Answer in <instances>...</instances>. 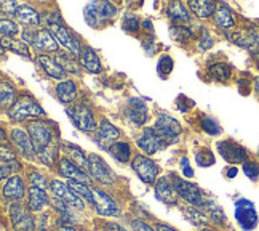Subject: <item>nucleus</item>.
<instances>
[{"mask_svg": "<svg viewBox=\"0 0 259 231\" xmlns=\"http://www.w3.org/2000/svg\"><path fill=\"white\" fill-rule=\"evenodd\" d=\"M23 40L29 42L42 52H58V42L48 29H35V31H24Z\"/></svg>", "mask_w": 259, "mask_h": 231, "instance_id": "0eeeda50", "label": "nucleus"}, {"mask_svg": "<svg viewBox=\"0 0 259 231\" xmlns=\"http://www.w3.org/2000/svg\"><path fill=\"white\" fill-rule=\"evenodd\" d=\"M88 175L98 183L103 185L114 183V174L103 160V157H99L98 154H88Z\"/></svg>", "mask_w": 259, "mask_h": 231, "instance_id": "1a4fd4ad", "label": "nucleus"}, {"mask_svg": "<svg viewBox=\"0 0 259 231\" xmlns=\"http://www.w3.org/2000/svg\"><path fill=\"white\" fill-rule=\"evenodd\" d=\"M107 151L111 153L118 162H128L130 157H132V149H130V145L125 142L120 143H112L107 148Z\"/></svg>", "mask_w": 259, "mask_h": 231, "instance_id": "c9c22d12", "label": "nucleus"}, {"mask_svg": "<svg viewBox=\"0 0 259 231\" xmlns=\"http://www.w3.org/2000/svg\"><path fill=\"white\" fill-rule=\"evenodd\" d=\"M8 116L15 122H23L27 117H44L45 111L31 95H21L16 103L8 109Z\"/></svg>", "mask_w": 259, "mask_h": 231, "instance_id": "7ed1b4c3", "label": "nucleus"}, {"mask_svg": "<svg viewBox=\"0 0 259 231\" xmlns=\"http://www.w3.org/2000/svg\"><path fill=\"white\" fill-rule=\"evenodd\" d=\"M61 231H75L72 228V225H67V226H61Z\"/></svg>", "mask_w": 259, "mask_h": 231, "instance_id": "bf43d9fd", "label": "nucleus"}, {"mask_svg": "<svg viewBox=\"0 0 259 231\" xmlns=\"http://www.w3.org/2000/svg\"><path fill=\"white\" fill-rule=\"evenodd\" d=\"M195 159H197V164L200 167H210L214 164V156L210 149H206V148H202L200 151L197 153Z\"/></svg>", "mask_w": 259, "mask_h": 231, "instance_id": "ea45409f", "label": "nucleus"}, {"mask_svg": "<svg viewBox=\"0 0 259 231\" xmlns=\"http://www.w3.org/2000/svg\"><path fill=\"white\" fill-rule=\"evenodd\" d=\"M152 128L163 140H173V138L181 135V132H183V128H181V125H179L178 120L171 116H166V114L158 116Z\"/></svg>", "mask_w": 259, "mask_h": 231, "instance_id": "2eb2a0df", "label": "nucleus"}, {"mask_svg": "<svg viewBox=\"0 0 259 231\" xmlns=\"http://www.w3.org/2000/svg\"><path fill=\"white\" fill-rule=\"evenodd\" d=\"M19 23L26 26H38L40 24V15H38L32 7L29 5H19L18 12L15 15Z\"/></svg>", "mask_w": 259, "mask_h": 231, "instance_id": "c756f323", "label": "nucleus"}, {"mask_svg": "<svg viewBox=\"0 0 259 231\" xmlns=\"http://www.w3.org/2000/svg\"><path fill=\"white\" fill-rule=\"evenodd\" d=\"M2 162H8V164L18 162L15 153H13L12 149H10L7 145H2Z\"/></svg>", "mask_w": 259, "mask_h": 231, "instance_id": "8fccbe9b", "label": "nucleus"}, {"mask_svg": "<svg viewBox=\"0 0 259 231\" xmlns=\"http://www.w3.org/2000/svg\"><path fill=\"white\" fill-rule=\"evenodd\" d=\"M115 15H117V7L111 2H92L83 10L85 21L92 27H101Z\"/></svg>", "mask_w": 259, "mask_h": 231, "instance_id": "f03ea898", "label": "nucleus"}, {"mask_svg": "<svg viewBox=\"0 0 259 231\" xmlns=\"http://www.w3.org/2000/svg\"><path fill=\"white\" fill-rule=\"evenodd\" d=\"M155 196L160 203H163L166 206H175L179 197L173 183L166 177L158 178L155 182Z\"/></svg>", "mask_w": 259, "mask_h": 231, "instance_id": "aec40b11", "label": "nucleus"}, {"mask_svg": "<svg viewBox=\"0 0 259 231\" xmlns=\"http://www.w3.org/2000/svg\"><path fill=\"white\" fill-rule=\"evenodd\" d=\"M157 231H178L171 226H168V225H162V223H158L157 225Z\"/></svg>", "mask_w": 259, "mask_h": 231, "instance_id": "6e6d98bb", "label": "nucleus"}, {"mask_svg": "<svg viewBox=\"0 0 259 231\" xmlns=\"http://www.w3.org/2000/svg\"><path fill=\"white\" fill-rule=\"evenodd\" d=\"M235 218H237L238 225H240L245 231L254 229L256 225H257V214H256L254 204L250 203V201H246V199L237 201V204H235Z\"/></svg>", "mask_w": 259, "mask_h": 231, "instance_id": "9b49d317", "label": "nucleus"}, {"mask_svg": "<svg viewBox=\"0 0 259 231\" xmlns=\"http://www.w3.org/2000/svg\"><path fill=\"white\" fill-rule=\"evenodd\" d=\"M58 172L63 177L69 178V180H75V182H82L85 185H88L92 182V177H90L87 172L78 169L75 164H72L67 157H63L58 160Z\"/></svg>", "mask_w": 259, "mask_h": 231, "instance_id": "6ab92c4d", "label": "nucleus"}, {"mask_svg": "<svg viewBox=\"0 0 259 231\" xmlns=\"http://www.w3.org/2000/svg\"><path fill=\"white\" fill-rule=\"evenodd\" d=\"M125 116L130 122L136 125H143L147 120V106L141 98H130L126 108H125Z\"/></svg>", "mask_w": 259, "mask_h": 231, "instance_id": "a211bd4d", "label": "nucleus"}, {"mask_svg": "<svg viewBox=\"0 0 259 231\" xmlns=\"http://www.w3.org/2000/svg\"><path fill=\"white\" fill-rule=\"evenodd\" d=\"M203 231H213V229H210V228H205Z\"/></svg>", "mask_w": 259, "mask_h": 231, "instance_id": "680f3d73", "label": "nucleus"}, {"mask_svg": "<svg viewBox=\"0 0 259 231\" xmlns=\"http://www.w3.org/2000/svg\"><path fill=\"white\" fill-rule=\"evenodd\" d=\"M256 59H257V61H259V53H256Z\"/></svg>", "mask_w": 259, "mask_h": 231, "instance_id": "e2e57ef3", "label": "nucleus"}, {"mask_svg": "<svg viewBox=\"0 0 259 231\" xmlns=\"http://www.w3.org/2000/svg\"><path fill=\"white\" fill-rule=\"evenodd\" d=\"M171 36L176 40H179V42H186V40H189L192 37V31L186 26H175L171 29Z\"/></svg>", "mask_w": 259, "mask_h": 231, "instance_id": "c03bdc74", "label": "nucleus"}, {"mask_svg": "<svg viewBox=\"0 0 259 231\" xmlns=\"http://www.w3.org/2000/svg\"><path fill=\"white\" fill-rule=\"evenodd\" d=\"M26 194V188L24 182L19 175L10 177L5 185H4V197L8 201H13V203H19Z\"/></svg>", "mask_w": 259, "mask_h": 231, "instance_id": "4be33fe9", "label": "nucleus"}, {"mask_svg": "<svg viewBox=\"0 0 259 231\" xmlns=\"http://www.w3.org/2000/svg\"><path fill=\"white\" fill-rule=\"evenodd\" d=\"M98 137L101 142H106L107 148H109L112 145V142H115V140L120 137V130H118L114 124L109 122L107 119H103L101 122H99V127H98Z\"/></svg>", "mask_w": 259, "mask_h": 231, "instance_id": "bb28decb", "label": "nucleus"}, {"mask_svg": "<svg viewBox=\"0 0 259 231\" xmlns=\"http://www.w3.org/2000/svg\"><path fill=\"white\" fill-rule=\"evenodd\" d=\"M67 185L74 189L75 194L80 199H85L88 204H93V189H90L88 185H85L82 182H75V180H69Z\"/></svg>", "mask_w": 259, "mask_h": 231, "instance_id": "4c0bfd02", "label": "nucleus"}, {"mask_svg": "<svg viewBox=\"0 0 259 231\" xmlns=\"http://www.w3.org/2000/svg\"><path fill=\"white\" fill-rule=\"evenodd\" d=\"M78 63L83 69H87L88 73L92 74H99L103 71V64H101V59L96 55V52L92 48V47H82L80 48V53H78Z\"/></svg>", "mask_w": 259, "mask_h": 231, "instance_id": "412c9836", "label": "nucleus"}, {"mask_svg": "<svg viewBox=\"0 0 259 231\" xmlns=\"http://www.w3.org/2000/svg\"><path fill=\"white\" fill-rule=\"evenodd\" d=\"M63 149L67 154V159L71 160L72 164H75L78 169L88 174V157L85 156V153L80 148H77L75 145H71V143H64Z\"/></svg>", "mask_w": 259, "mask_h": 231, "instance_id": "b1692460", "label": "nucleus"}, {"mask_svg": "<svg viewBox=\"0 0 259 231\" xmlns=\"http://www.w3.org/2000/svg\"><path fill=\"white\" fill-rule=\"evenodd\" d=\"M8 215H10V220H12L15 231H34L35 229L34 218L23 204L13 203L8 209Z\"/></svg>", "mask_w": 259, "mask_h": 231, "instance_id": "9d476101", "label": "nucleus"}, {"mask_svg": "<svg viewBox=\"0 0 259 231\" xmlns=\"http://www.w3.org/2000/svg\"><path fill=\"white\" fill-rule=\"evenodd\" d=\"M27 134H29V137H31L32 143H34V146L37 149V153L44 151L45 148H48L55 142L52 128H50L48 122H45V120L35 119V120H32V122H29Z\"/></svg>", "mask_w": 259, "mask_h": 231, "instance_id": "20e7f679", "label": "nucleus"}, {"mask_svg": "<svg viewBox=\"0 0 259 231\" xmlns=\"http://www.w3.org/2000/svg\"><path fill=\"white\" fill-rule=\"evenodd\" d=\"M67 116L71 117L74 125L82 132H95L96 130L95 116L92 109L85 105H72L71 108H67Z\"/></svg>", "mask_w": 259, "mask_h": 231, "instance_id": "423d86ee", "label": "nucleus"}, {"mask_svg": "<svg viewBox=\"0 0 259 231\" xmlns=\"http://www.w3.org/2000/svg\"><path fill=\"white\" fill-rule=\"evenodd\" d=\"M93 206L96 209V212L99 215H106V217H117L120 214V209H118L117 203L111 194H107L103 189H93Z\"/></svg>", "mask_w": 259, "mask_h": 231, "instance_id": "f8f14e48", "label": "nucleus"}, {"mask_svg": "<svg viewBox=\"0 0 259 231\" xmlns=\"http://www.w3.org/2000/svg\"><path fill=\"white\" fill-rule=\"evenodd\" d=\"M55 59L66 73H72V74L80 73V68H78L80 63H77V59L74 58V55L71 52H59V53H56Z\"/></svg>", "mask_w": 259, "mask_h": 231, "instance_id": "473e14b6", "label": "nucleus"}, {"mask_svg": "<svg viewBox=\"0 0 259 231\" xmlns=\"http://www.w3.org/2000/svg\"><path fill=\"white\" fill-rule=\"evenodd\" d=\"M187 5L197 18H210L216 12V5L208 0H191Z\"/></svg>", "mask_w": 259, "mask_h": 231, "instance_id": "2f4dec72", "label": "nucleus"}, {"mask_svg": "<svg viewBox=\"0 0 259 231\" xmlns=\"http://www.w3.org/2000/svg\"><path fill=\"white\" fill-rule=\"evenodd\" d=\"M214 23L221 27V29H231L235 26V19L232 16V12L229 10L227 5L224 4H219L216 7V12H214Z\"/></svg>", "mask_w": 259, "mask_h": 231, "instance_id": "c85d7f7f", "label": "nucleus"}, {"mask_svg": "<svg viewBox=\"0 0 259 231\" xmlns=\"http://www.w3.org/2000/svg\"><path fill=\"white\" fill-rule=\"evenodd\" d=\"M132 226H133L135 231H157V229H154L152 226H149L147 223L141 222V220H133V222H132Z\"/></svg>", "mask_w": 259, "mask_h": 231, "instance_id": "5fc2aeb1", "label": "nucleus"}, {"mask_svg": "<svg viewBox=\"0 0 259 231\" xmlns=\"http://www.w3.org/2000/svg\"><path fill=\"white\" fill-rule=\"evenodd\" d=\"M37 63L40 64V68L44 69V71L50 76V77H53V79H58V80H61L63 82V79H66V71L58 64L56 59L53 58H50L47 55H38L37 56Z\"/></svg>", "mask_w": 259, "mask_h": 231, "instance_id": "5701e85b", "label": "nucleus"}, {"mask_svg": "<svg viewBox=\"0 0 259 231\" xmlns=\"http://www.w3.org/2000/svg\"><path fill=\"white\" fill-rule=\"evenodd\" d=\"M198 209H202L203 212H205V215H206L208 218H211L213 222H216V223H223L224 220H226L223 209L219 207L218 204L211 203L210 199H205V203H203L200 207H198Z\"/></svg>", "mask_w": 259, "mask_h": 231, "instance_id": "f704fd0d", "label": "nucleus"}, {"mask_svg": "<svg viewBox=\"0 0 259 231\" xmlns=\"http://www.w3.org/2000/svg\"><path fill=\"white\" fill-rule=\"evenodd\" d=\"M2 45H4V50H10V52H13L26 59L31 58V55H29V47L24 40H16L13 37L2 36Z\"/></svg>", "mask_w": 259, "mask_h": 231, "instance_id": "7c9ffc66", "label": "nucleus"}, {"mask_svg": "<svg viewBox=\"0 0 259 231\" xmlns=\"http://www.w3.org/2000/svg\"><path fill=\"white\" fill-rule=\"evenodd\" d=\"M243 172L248 178L256 180L259 177V164L254 162V160H246L243 164Z\"/></svg>", "mask_w": 259, "mask_h": 231, "instance_id": "a18cd8bd", "label": "nucleus"}, {"mask_svg": "<svg viewBox=\"0 0 259 231\" xmlns=\"http://www.w3.org/2000/svg\"><path fill=\"white\" fill-rule=\"evenodd\" d=\"M208 74H210L214 80L219 82H226V80L231 79V68L226 63H213L208 68Z\"/></svg>", "mask_w": 259, "mask_h": 231, "instance_id": "e433bc0d", "label": "nucleus"}, {"mask_svg": "<svg viewBox=\"0 0 259 231\" xmlns=\"http://www.w3.org/2000/svg\"><path fill=\"white\" fill-rule=\"evenodd\" d=\"M0 26H2V36H7V37H13L19 32V27L15 21L12 19H7V18H2V21H0Z\"/></svg>", "mask_w": 259, "mask_h": 231, "instance_id": "37998d69", "label": "nucleus"}, {"mask_svg": "<svg viewBox=\"0 0 259 231\" xmlns=\"http://www.w3.org/2000/svg\"><path fill=\"white\" fill-rule=\"evenodd\" d=\"M200 48L202 50H208V48H211L213 47V39H211V36L208 34V32H203V36L200 37Z\"/></svg>", "mask_w": 259, "mask_h": 231, "instance_id": "864d4df0", "label": "nucleus"}, {"mask_svg": "<svg viewBox=\"0 0 259 231\" xmlns=\"http://www.w3.org/2000/svg\"><path fill=\"white\" fill-rule=\"evenodd\" d=\"M171 183L175 186V189L178 191V196L183 197L184 201H187L189 204H192L195 207H200L205 203V196L202 193V189L198 188L195 183L192 182H186V180L179 178L176 175L171 177Z\"/></svg>", "mask_w": 259, "mask_h": 231, "instance_id": "39448f33", "label": "nucleus"}, {"mask_svg": "<svg viewBox=\"0 0 259 231\" xmlns=\"http://www.w3.org/2000/svg\"><path fill=\"white\" fill-rule=\"evenodd\" d=\"M50 189H52V193L55 194V197L59 199V201H63L64 204L72 206L75 209H83V199L78 197L74 189L69 185L59 182V180H53V182L50 183Z\"/></svg>", "mask_w": 259, "mask_h": 231, "instance_id": "ddd939ff", "label": "nucleus"}, {"mask_svg": "<svg viewBox=\"0 0 259 231\" xmlns=\"http://www.w3.org/2000/svg\"><path fill=\"white\" fill-rule=\"evenodd\" d=\"M29 180H31V183L32 186L35 188H40V189H45L48 188V182H47V178L40 174V172H32L31 175H29Z\"/></svg>", "mask_w": 259, "mask_h": 231, "instance_id": "49530a36", "label": "nucleus"}, {"mask_svg": "<svg viewBox=\"0 0 259 231\" xmlns=\"http://www.w3.org/2000/svg\"><path fill=\"white\" fill-rule=\"evenodd\" d=\"M56 96L61 103L69 105L77 98V85L74 80H63L56 85Z\"/></svg>", "mask_w": 259, "mask_h": 231, "instance_id": "393cba45", "label": "nucleus"}, {"mask_svg": "<svg viewBox=\"0 0 259 231\" xmlns=\"http://www.w3.org/2000/svg\"><path fill=\"white\" fill-rule=\"evenodd\" d=\"M165 140L158 135L154 128H146L143 135L136 140V145L139 149H143V151L149 156L155 154L157 151H160L162 148H165Z\"/></svg>", "mask_w": 259, "mask_h": 231, "instance_id": "dca6fc26", "label": "nucleus"}, {"mask_svg": "<svg viewBox=\"0 0 259 231\" xmlns=\"http://www.w3.org/2000/svg\"><path fill=\"white\" fill-rule=\"evenodd\" d=\"M202 128L210 135H219V134H221V127H219V124L213 117H208V116H205L202 119Z\"/></svg>", "mask_w": 259, "mask_h": 231, "instance_id": "79ce46f5", "label": "nucleus"}, {"mask_svg": "<svg viewBox=\"0 0 259 231\" xmlns=\"http://www.w3.org/2000/svg\"><path fill=\"white\" fill-rule=\"evenodd\" d=\"M47 204H48V196L44 189L32 186L27 191V207H29V210L38 212V210H42Z\"/></svg>", "mask_w": 259, "mask_h": 231, "instance_id": "a878e982", "label": "nucleus"}, {"mask_svg": "<svg viewBox=\"0 0 259 231\" xmlns=\"http://www.w3.org/2000/svg\"><path fill=\"white\" fill-rule=\"evenodd\" d=\"M2 13H10V15H16V12H18V8H19V5L16 4V2H2Z\"/></svg>", "mask_w": 259, "mask_h": 231, "instance_id": "603ef678", "label": "nucleus"}, {"mask_svg": "<svg viewBox=\"0 0 259 231\" xmlns=\"http://www.w3.org/2000/svg\"><path fill=\"white\" fill-rule=\"evenodd\" d=\"M166 15L176 24H186V23H189V18H191V16H189L187 7L184 4H181V2H171V4H168Z\"/></svg>", "mask_w": 259, "mask_h": 231, "instance_id": "cd10ccee", "label": "nucleus"}, {"mask_svg": "<svg viewBox=\"0 0 259 231\" xmlns=\"http://www.w3.org/2000/svg\"><path fill=\"white\" fill-rule=\"evenodd\" d=\"M47 24H48V31L52 32V36L56 39L58 44H61L63 47H66L69 52H71L74 56L80 53V45H78V40L69 32L67 26L63 23V19L59 15H50L47 19Z\"/></svg>", "mask_w": 259, "mask_h": 231, "instance_id": "f257e3e1", "label": "nucleus"}, {"mask_svg": "<svg viewBox=\"0 0 259 231\" xmlns=\"http://www.w3.org/2000/svg\"><path fill=\"white\" fill-rule=\"evenodd\" d=\"M12 142L15 145V148L18 149V153L27 157V159H31L37 154V149L32 143V140L31 137H29V134L26 132V130L23 128H13L12 130Z\"/></svg>", "mask_w": 259, "mask_h": 231, "instance_id": "f3484780", "label": "nucleus"}, {"mask_svg": "<svg viewBox=\"0 0 259 231\" xmlns=\"http://www.w3.org/2000/svg\"><path fill=\"white\" fill-rule=\"evenodd\" d=\"M179 164H181V169H183L184 177H187V178H192V177H194V170H192L191 164H189L187 157H181V160H179Z\"/></svg>", "mask_w": 259, "mask_h": 231, "instance_id": "3c124183", "label": "nucleus"}, {"mask_svg": "<svg viewBox=\"0 0 259 231\" xmlns=\"http://www.w3.org/2000/svg\"><path fill=\"white\" fill-rule=\"evenodd\" d=\"M235 174H237V169H234V167H232V169L227 172V177H231V178H232V177H235Z\"/></svg>", "mask_w": 259, "mask_h": 231, "instance_id": "13d9d810", "label": "nucleus"}, {"mask_svg": "<svg viewBox=\"0 0 259 231\" xmlns=\"http://www.w3.org/2000/svg\"><path fill=\"white\" fill-rule=\"evenodd\" d=\"M254 88H256V92H257V95H259V77L254 80Z\"/></svg>", "mask_w": 259, "mask_h": 231, "instance_id": "052dcab7", "label": "nucleus"}, {"mask_svg": "<svg viewBox=\"0 0 259 231\" xmlns=\"http://www.w3.org/2000/svg\"><path fill=\"white\" fill-rule=\"evenodd\" d=\"M132 169L136 172V175L141 178V182L151 185L157 182V175H158V167L151 157L138 154L132 160Z\"/></svg>", "mask_w": 259, "mask_h": 231, "instance_id": "6e6552de", "label": "nucleus"}, {"mask_svg": "<svg viewBox=\"0 0 259 231\" xmlns=\"http://www.w3.org/2000/svg\"><path fill=\"white\" fill-rule=\"evenodd\" d=\"M37 156H38V159H40L45 166L53 167V166H55V160L58 159V145L53 142L48 148H45L44 151L37 153Z\"/></svg>", "mask_w": 259, "mask_h": 231, "instance_id": "58836bf2", "label": "nucleus"}, {"mask_svg": "<svg viewBox=\"0 0 259 231\" xmlns=\"http://www.w3.org/2000/svg\"><path fill=\"white\" fill-rule=\"evenodd\" d=\"M187 217H191L192 218V222L195 225H205L206 223V215L200 214V209H195V207H191V209H187Z\"/></svg>", "mask_w": 259, "mask_h": 231, "instance_id": "de8ad7c7", "label": "nucleus"}, {"mask_svg": "<svg viewBox=\"0 0 259 231\" xmlns=\"http://www.w3.org/2000/svg\"><path fill=\"white\" fill-rule=\"evenodd\" d=\"M16 88L13 87V84L8 82V80H2V84H0V103H2V106L10 109L16 103Z\"/></svg>", "mask_w": 259, "mask_h": 231, "instance_id": "72a5a7b5", "label": "nucleus"}, {"mask_svg": "<svg viewBox=\"0 0 259 231\" xmlns=\"http://www.w3.org/2000/svg\"><path fill=\"white\" fill-rule=\"evenodd\" d=\"M218 151L223 156L224 160L231 164H245L246 162V151L245 148L238 143L232 142V140H226V142L218 143Z\"/></svg>", "mask_w": 259, "mask_h": 231, "instance_id": "4468645a", "label": "nucleus"}, {"mask_svg": "<svg viewBox=\"0 0 259 231\" xmlns=\"http://www.w3.org/2000/svg\"><path fill=\"white\" fill-rule=\"evenodd\" d=\"M158 71L163 74H170L173 71V59L170 56H162L158 61Z\"/></svg>", "mask_w": 259, "mask_h": 231, "instance_id": "09e8293b", "label": "nucleus"}, {"mask_svg": "<svg viewBox=\"0 0 259 231\" xmlns=\"http://www.w3.org/2000/svg\"><path fill=\"white\" fill-rule=\"evenodd\" d=\"M109 228H111L112 231H126L125 228H122V226H118V225H115V223H111V225H109Z\"/></svg>", "mask_w": 259, "mask_h": 231, "instance_id": "4d7b16f0", "label": "nucleus"}, {"mask_svg": "<svg viewBox=\"0 0 259 231\" xmlns=\"http://www.w3.org/2000/svg\"><path fill=\"white\" fill-rule=\"evenodd\" d=\"M122 27L128 32H136L139 29V19L133 13H126L122 19Z\"/></svg>", "mask_w": 259, "mask_h": 231, "instance_id": "a19ab883", "label": "nucleus"}]
</instances>
